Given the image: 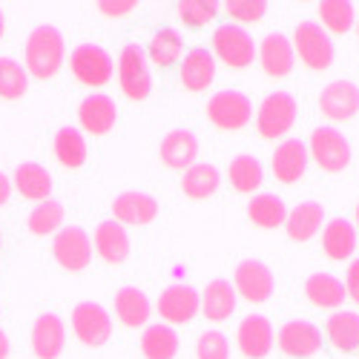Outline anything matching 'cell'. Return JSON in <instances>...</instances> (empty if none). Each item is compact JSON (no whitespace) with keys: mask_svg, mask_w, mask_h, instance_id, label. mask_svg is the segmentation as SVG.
I'll return each mask as SVG.
<instances>
[{"mask_svg":"<svg viewBox=\"0 0 359 359\" xmlns=\"http://www.w3.org/2000/svg\"><path fill=\"white\" fill-rule=\"evenodd\" d=\"M322 250L337 262H345L356 250V230L348 219H331L322 230Z\"/></svg>","mask_w":359,"mask_h":359,"instance_id":"83f0119b","label":"cell"},{"mask_svg":"<svg viewBox=\"0 0 359 359\" xmlns=\"http://www.w3.org/2000/svg\"><path fill=\"white\" fill-rule=\"evenodd\" d=\"M182 52H184V41L170 26L158 29L153 35V41H149V61L156 67H172L178 57H182Z\"/></svg>","mask_w":359,"mask_h":359,"instance_id":"e575fe53","label":"cell"},{"mask_svg":"<svg viewBox=\"0 0 359 359\" xmlns=\"http://www.w3.org/2000/svg\"><path fill=\"white\" fill-rule=\"evenodd\" d=\"M78 121L89 135H107L118 121L115 101L109 95H101V93L83 98L78 107Z\"/></svg>","mask_w":359,"mask_h":359,"instance_id":"d6986e66","label":"cell"},{"mask_svg":"<svg viewBox=\"0 0 359 359\" xmlns=\"http://www.w3.org/2000/svg\"><path fill=\"white\" fill-rule=\"evenodd\" d=\"M325 331H327V339H331V345L339 348V351L359 348V313H353V311L334 313L331 319H327Z\"/></svg>","mask_w":359,"mask_h":359,"instance_id":"836d02e7","label":"cell"},{"mask_svg":"<svg viewBox=\"0 0 359 359\" xmlns=\"http://www.w3.org/2000/svg\"><path fill=\"white\" fill-rule=\"evenodd\" d=\"M230 356V345L227 337L219 331H207L198 337L196 342V359H227Z\"/></svg>","mask_w":359,"mask_h":359,"instance_id":"60d3db41","label":"cell"},{"mask_svg":"<svg viewBox=\"0 0 359 359\" xmlns=\"http://www.w3.org/2000/svg\"><path fill=\"white\" fill-rule=\"evenodd\" d=\"M23 64H26V72L38 81L55 78L64 67V35L55 26L32 29V35L26 38V46H23Z\"/></svg>","mask_w":359,"mask_h":359,"instance_id":"6da1fadb","label":"cell"},{"mask_svg":"<svg viewBox=\"0 0 359 359\" xmlns=\"http://www.w3.org/2000/svg\"><path fill=\"white\" fill-rule=\"evenodd\" d=\"M271 167L282 184H296L308 170V147L299 138H287L285 144H279L273 149Z\"/></svg>","mask_w":359,"mask_h":359,"instance_id":"2e32d148","label":"cell"},{"mask_svg":"<svg viewBox=\"0 0 359 359\" xmlns=\"http://www.w3.org/2000/svg\"><path fill=\"white\" fill-rule=\"evenodd\" d=\"M72 331L81 345L101 348L112 337V319L98 302H78L72 311Z\"/></svg>","mask_w":359,"mask_h":359,"instance_id":"8992f818","label":"cell"},{"mask_svg":"<svg viewBox=\"0 0 359 359\" xmlns=\"http://www.w3.org/2000/svg\"><path fill=\"white\" fill-rule=\"evenodd\" d=\"M311 153L325 172H342L351 164V144L337 127H319L311 135Z\"/></svg>","mask_w":359,"mask_h":359,"instance_id":"9c48e42d","label":"cell"},{"mask_svg":"<svg viewBox=\"0 0 359 359\" xmlns=\"http://www.w3.org/2000/svg\"><path fill=\"white\" fill-rule=\"evenodd\" d=\"M319 109L331 121H348L359 112V89L351 81H334L322 89Z\"/></svg>","mask_w":359,"mask_h":359,"instance_id":"5bb4252c","label":"cell"},{"mask_svg":"<svg viewBox=\"0 0 359 359\" xmlns=\"http://www.w3.org/2000/svg\"><path fill=\"white\" fill-rule=\"evenodd\" d=\"M149 313H153V305L144 290L138 287H121L115 293V316L121 319L124 327H144Z\"/></svg>","mask_w":359,"mask_h":359,"instance_id":"484cf974","label":"cell"},{"mask_svg":"<svg viewBox=\"0 0 359 359\" xmlns=\"http://www.w3.org/2000/svg\"><path fill=\"white\" fill-rule=\"evenodd\" d=\"M69 69L86 86H104V83L112 81V72H115L109 52L101 49V46H95V43L75 46L72 55H69Z\"/></svg>","mask_w":359,"mask_h":359,"instance_id":"277c9868","label":"cell"},{"mask_svg":"<svg viewBox=\"0 0 359 359\" xmlns=\"http://www.w3.org/2000/svg\"><path fill=\"white\" fill-rule=\"evenodd\" d=\"M4 32H6V18H4V9H0V38H4Z\"/></svg>","mask_w":359,"mask_h":359,"instance_id":"7dc6e473","label":"cell"},{"mask_svg":"<svg viewBox=\"0 0 359 359\" xmlns=\"http://www.w3.org/2000/svg\"><path fill=\"white\" fill-rule=\"evenodd\" d=\"M293 61H296V55H293V46H290V41L285 35L273 32V35H267L262 41V69L271 78L290 75Z\"/></svg>","mask_w":359,"mask_h":359,"instance_id":"d4e9b609","label":"cell"},{"mask_svg":"<svg viewBox=\"0 0 359 359\" xmlns=\"http://www.w3.org/2000/svg\"><path fill=\"white\" fill-rule=\"evenodd\" d=\"M158 156L170 170H190L198 156V138L190 130H172L164 135Z\"/></svg>","mask_w":359,"mask_h":359,"instance_id":"ffe728a7","label":"cell"},{"mask_svg":"<svg viewBox=\"0 0 359 359\" xmlns=\"http://www.w3.org/2000/svg\"><path fill=\"white\" fill-rule=\"evenodd\" d=\"M345 296H351L359 305V259L348 264V276H345Z\"/></svg>","mask_w":359,"mask_h":359,"instance_id":"ee69618b","label":"cell"},{"mask_svg":"<svg viewBox=\"0 0 359 359\" xmlns=\"http://www.w3.org/2000/svg\"><path fill=\"white\" fill-rule=\"evenodd\" d=\"M29 89V72L15 57H0V98L18 101Z\"/></svg>","mask_w":359,"mask_h":359,"instance_id":"8d00e7d4","label":"cell"},{"mask_svg":"<svg viewBox=\"0 0 359 359\" xmlns=\"http://www.w3.org/2000/svg\"><path fill=\"white\" fill-rule=\"evenodd\" d=\"M213 52L233 69H245L256 61V43L242 26L224 23L213 32Z\"/></svg>","mask_w":359,"mask_h":359,"instance_id":"5b68a950","label":"cell"},{"mask_svg":"<svg viewBox=\"0 0 359 359\" xmlns=\"http://www.w3.org/2000/svg\"><path fill=\"white\" fill-rule=\"evenodd\" d=\"M325 224V210L316 201H302L287 213V236L293 242H308Z\"/></svg>","mask_w":359,"mask_h":359,"instance_id":"4316f807","label":"cell"},{"mask_svg":"<svg viewBox=\"0 0 359 359\" xmlns=\"http://www.w3.org/2000/svg\"><path fill=\"white\" fill-rule=\"evenodd\" d=\"M248 216L256 227H264V230H273L279 224H285L287 219V210H285V201L279 196H271V193H262V196H253L250 204H248Z\"/></svg>","mask_w":359,"mask_h":359,"instance_id":"d6a6232c","label":"cell"},{"mask_svg":"<svg viewBox=\"0 0 359 359\" xmlns=\"http://www.w3.org/2000/svg\"><path fill=\"white\" fill-rule=\"evenodd\" d=\"M290 46L299 61L313 72H325L337 57V46L331 41V35H327L319 23H311V20H302L296 26Z\"/></svg>","mask_w":359,"mask_h":359,"instance_id":"7a4b0ae2","label":"cell"},{"mask_svg":"<svg viewBox=\"0 0 359 359\" xmlns=\"http://www.w3.org/2000/svg\"><path fill=\"white\" fill-rule=\"evenodd\" d=\"M296 124V101L287 93L267 95L259 115H256V130L262 138H279Z\"/></svg>","mask_w":359,"mask_h":359,"instance_id":"30bf717a","label":"cell"},{"mask_svg":"<svg viewBox=\"0 0 359 359\" xmlns=\"http://www.w3.org/2000/svg\"><path fill=\"white\" fill-rule=\"evenodd\" d=\"M112 216H115V222L121 224V227H124V224L141 227V224H149V222L158 216V201H156L153 196H147V193L130 190V193L115 196V201H112Z\"/></svg>","mask_w":359,"mask_h":359,"instance_id":"e0dca14e","label":"cell"},{"mask_svg":"<svg viewBox=\"0 0 359 359\" xmlns=\"http://www.w3.org/2000/svg\"><path fill=\"white\" fill-rule=\"evenodd\" d=\"M0 248H4V233H0Z\"/></svg>","mask_w":359,"mask_h":359,"instance_id":"c3c4849f","label":"cell"},{"mask_svg":"<svg viewBox=\"0 0 359 359\" xmlns=\"http://www.w3.org/2000/svg\"><path fill=\"white\" fill-rule=\"evenodd\" d=\"M216 78V57L207 49H190L182 61V83L190 93H204Z\"/></svg>","mask_w":359,"mask_h":359,"instance_id":"603a6c76","label":"cell"},{"mask_svg":"<svg viewBox=\"0 0 359 359\" xmlns=\"http://www.w3.org/2000/svg\"><path fill=\"white\" fill-rule=\"evenodd\" d=\"M52 256L55 262L64 267V271H83L93 259V242H89V236L83 227H61L55 233V242H52Z\"/></svg>","mask_w":359,"mask_h":359,"instance_id":"ba28073f","label":"cell"},{"mask_svg":"<svg viewBox=\"0 0 359 359\" xmlns=\"http://www.w3.org/2000/svg\"><path fill=\"white\" fill-rule=\"evenodd\" d=\"M356 224H359V207H356Z\"/></svg>","mask_w":359,"mask_h":359,"instance_id":"681fc988","label":"cell"},{"mask_svg":"<svg viewBox=\"0 0 359 359\" xmlns=\"http://www.w3.org/2000/svg\"><path fill=\"white\" fill-rule=\"evenodd\" d=\"M29 233L35 236H49V233H57L64 224V204L55 201V198H46L41 201L32 213H29Z\"/></svg>","mask_w":359,"mask_h":359,"instance_id":"74e56055","label":"cell"},{"mask_svg":"<svg viewBox=\"0 0 359 359\" xmlns=\"http://www.w3.org/2000/svg\"><path fill=\"white\" fill-rule=\"evenodd\" d=\"M135 0H101L98 4V12L107 15V18H124L130 12H135Z\"/></svg>","mask_w":359,"mask_h":359,"instance_id":"7bdbcfd3","label":"cell"},{"mask_svg":"<svg viewBox=\"0 0 359 359\" xmlns=\"http://www.w3.org/2000/svg\"><path fill=\"white\" fill-rule=\"evenodd\" d=\"M219 15V4H213V0H182L178 4V18H182L184 26H207L213 18Z\"/></svg>","mask_w":359,"mask_h":359,"instance_id":"ab89813d","label":"cell"},{"mask_svg":"<svg viewBox=\"0 0 359 359\" xmlns=\"http://www.w3.org/2000/svg\"><path fill=\"white\" fill-rule=\"evenodd\" d=\"M279 348H282L287 356L305 359V356L319 353V348H322V334H319L316 325L296 319V322L282 325V331H279Z\"/></svg>","mask_w":359,"mask_h":359,"instance_id":"ac0fdd59","label":"cell"},{"mask_svg":"<svg viewBox=\"0 0 359 359\" xmlns=\"http://www.w3.org/2000/svg\"><path fill=\"white\" fill-rule=\"evenodd\" d=\"M93 242H95L98 256L107 264H121L130 256V236H127V230L118 224L115 219L101 222L95 227V238H93Z\"/></svg>","mask_w":359,"mask_h":359,"instance_id":"44dd1931","label":"cell"},{"mask_svg":"<svg viewBox=\"0 0 359 359\" xmlns=\"http://www.w3.org/2000/svg\"><path fill=\"white\" fill-rule=\"evenodd\" d=\"M273 348V325L262 313H250L238 325V351L248 359H262Z\"/></svg>","mask_w":359,"mask_h":359,"instance_id":"9a60e30c","label":"cell"},{"mask_svg":"<svg viewBox=\"0 0 359 359\" xmlns=\"http://www.w3.org/2000/svg\"><path fill=\"white\" fill-rule=\"evenodd\" d=\"M222 184V172L213 164H193L182 175V190L187 198H210Z\"/></svg>","mask_w":359,"mask_h":359,"instance_id":"4dcf8cb0","label":"cell"},{"mask_svg":"<svg viewBox=\"0 0 359 359\" xmlns=\"http://www.w3.org/2000/svg\"><path fill=\"white\" fill-rule=\"evenodd\" d=\"M236 308V287L224 279H213L198 296V311L210 322H224L233 316Z\"/></svg>","mask_w":359,"mask_h":359,"instance_id":"7402d4cb","label":"cell"},{"mask_svg":"<svg viewBox=\"0 0 359 359\" xmlns=\"http://www.w3.org/2000/svg\"><path fill=\"white\" fill-rule=\"evenodd\" d=\"M55 158L67 170H78L86 164V141L78 127H61L55 133Z\"/></svg>","mask_w":359,"mask_h":359,"instance_id":"f1b7e54d","label":"cell"},{"mask_svg":"<svg viewBox=\"0 0 359 359\" xmlns=\"http://www.w3.org/2000/svg\"><path fill=\"white\" fill-rule=\"evenodd\" d=\"M67 345V325L57 313H41L32 325V351L38 359H57Z\"/></svg>","mask_w":359,"mask_h":359,"instance_id":"4fadbf2b","label":"cell"},{"mask_svg":"<svg viewBox=\"0 0 359 359\" xmlns=\"http://www.w3.org/2000/svg\"><path fill=\"white\" fill-rule=\"evenodd\" d=\"M253 115V107L248 101V95L236 93V89H222L216 93L210 101H207V118H210V124H216L219 130H242L248 127Z\"/></svg>","mask_w":359,"mask_h":359,"instance_id":"52a82bcc","label":"cell"},{"mask_svg":"<svg viewBox=\"0 0 359 359\" xmlns=\"http://www.w3.org/2000/svg\"><path fill=\"white\" fill-rule=\"evenodd\" d=\"M356 35H359V20H356Z\"/></svg>","mask_w":359,"mask_h":359,"instance_id":"f907efd6","label":"cell"},{"mask_svg":"<svg viewBox=\"0 0 359 359\" xmlns=\"http://www.w3.org/2000/svg\"><path fill=\"white\" fill-rule=\"evenodd\" d=\"M118 83H121V93L130 101H144L153 93V75H149L147 52L138 43H127L121 55H118Z\"/></svg>","mask_w":359,"mask_h":359,"instance_id":"3957f363","label":"cell"},{"mask_svg":"<svg viewBox=\"0 0 359 359\" xmlns=\"http://www.w3.org/2000/svg\"><path fill=\"white\" fill-rule=\"evenodd\" d=\"M305 296L316 308H339L345 302V285L331 273H313L305 282Z\"/></svg>","mask_w":359,"mask_h":359,"instance_id":"1f68e13d","label":"cell"},{"mask_svg":"<svg viewBox=\"0 0 359 359\" xmlns=\"http://www.w3.org/2000/svg\"><path fill=\"white\" fill-rule=\"evenodd\" d=\"M141 353L147 359H175L178 334L170 325H147V331L141 334Z\"/></svg>","mask_w":359,"mask_h":359,"instance_id":"f546056e","label":"cell"},{"mask_svg":"<svg viewBox=\"0 0 359 359\" xmlns=\"http://www.w3.org/2000/svg\"><path fill=\"white\" fill-rule=\"evenodd\" d=\"M156 308L167 325H184L198 313V293L190 285H170L161 290Z\"/></svg>","mask_w":359,"mask_h":359,"instance_id":"7c38bea8","label":"cell"},{"mask_svg":"<svg viewBox=\"0 0 359 359\" xmlns=\"http://www.w3.org/2000/svg\"><path fill=\"white\" fill-rule=\"evenodd\" d=\"M233 282L250 305L267 302L273 293V273L267 271V264H262L259 259H248V262L238 264L236 273H233Z\"/></svg>","mask_w":359,"mask_h":359,"instance_id":"8fae6325","label":"cell"},{"mask_svg":"<svg viewBox=\"0 0 359 359\" xmlns=\"http://www.w3.org/2000/svg\"><path fill=\"white\" fill-rule=\"evenodd\" d=\"M9 196H12V178L6 172H0V207L9 201Z\"/></svg>","mask_w":359,"mask_h":359,"instance_id":"f6af8a7d","label":"cell"},{"mask_svg":"<svg viewBox=\"0 0 359 359\" xmlns=\"http://www.w3.org/2000/svg\"><path fill=\"white\" fill-rule=\"evenodd\" d=\"M12 187H18V193L29 201H46L52 196V175L46 167L35 164V161H26L15 170V178H12Z\"/></svg>","mask_w":359,"mask_h":359,"instance_id":"cb8c5ba5","label":"cell"},{"mask_svg":"<svg viewBox=\"0 0 359 359\" xmlns=\"http://www.w3.org/2000/svg\"><path fill=\"white\" fill-rule=\"evenodd\" d=\"M224 12H227L233 20L253 23V20H262V18H264L267 4H264V0H227Z\"/></svg>","mask_w":359,"mask_h":359,"instance_id":"b9f144b4","label":"cell"},{"mask_svg":"<svg viewBox=\"0 0 359 359\" xmlns=\"http://www.w3.org/2000/svg\"><path fill=\"white\" fill-rule=\"evenodd\" d=\"M227 178L233 190L238 193H256L262 187V164L253 156H236L227 167Z\"/></svg>","mask_w":359,"mask_h":359,"instance_id":"d590c367","label":"cell"},{"mask_svg":"<svg viewBox=\"0 0 359 359\" xmlns=\"http://www.w3.org/2000/svg\"><path fill=\"white\" fill-rule=\"evenodd\" d=\"M319 18H322V29L334 35H345L353 29V6L348 0H322L319 4Z\"/></svg>","mask_w":359,"mask_h":359,"instance_id":"f35d334b","label":"cell"},{"mask_svg":"<svg viewBox=\"0 0 359 359\" xmlns=\"http://www.w3.org/2000/svg\"><path fill=\"white\" fill-rule=\"evenodd\" d=\"M9 356V337L4 334V327H0V359Z\"/></svg>","mask_w":359,"mask_h":359,"instance_id":"bcb514c9","label":"cell"}]
</instances>
